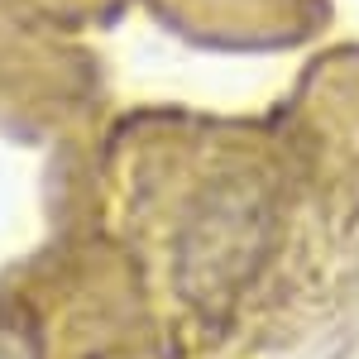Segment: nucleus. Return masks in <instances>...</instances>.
<instances>
[{
    "label": "nucleus",
    "instance_id": "1",
    "mask_svg": "<svg viewBox=\"0 0 359 359\" xmlns=\"http://www.w3.org/2000/svg\"><path fill=\"white\" fill-rule=\"evenodd\" d=\"M0 359H39L34 335H29L25 326H5V331H0Z\"/></svg>",
    "mask_w": 359,
    "mask_h": 359
}]
</instances>
